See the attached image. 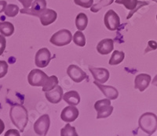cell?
<instances>
[{
    "instance_id": "obj_1",
    "label": "cell",
    "mask_w": 157,
    "mask_h": 136,
    "mask_svg": "<svg viewBox=\"0 0 157 136\" xmlns=\"http://www.w3.org/2000/svg\"><path fill=\"white\" fill-rule=\"evenodd\" d=\"M10 117L13 125L23 132L29 122V113L26 108L22 105L13 106L10 110Z\"/></svg>"
},
{
    "instance_id": "obj_2",
    "label": "cell",
    "mask_w": 157,
    "mask_h": 136,
    "mask_svg": "<svg viewBox=\"0 0 157 136\" xmlns=\"http://www.w3.org/2000/svg\"><path fill=\"white\" fill-rule=\"evenodd\" d=\"M139 127L148 135H152L157 129V116L153 113H145L138 120Z\"/></svg>"
},
{
    "instance_id": "obj_3",
    "label": "cell",
    "mask_w": 157,
    "mask_h": 136,
    "mask_svg": "<svg viewBox=\"0 0 157 136\" xmlns=\"http://www.w3.org/2000/svg\"><path fill=\"white\" fill-rule=\"evenodd\" d=\"M72 41V35L67 29H62L54 33L50 38V43L58 47L68 45Z\"/></svg>"
},
{
    "instance_id": "obj_4",
    "label": "cell",
    "mask_w": 157,
    "mask_h": 136,
    "mask_svg": "<svg viewBox=\"0 0 157 136\" xmlns=\"http://www.w3.org/2000/svg\"><path fill=\"white\" fill-rule=\"evenodd\" d=\"M94 108L97 111V119L107 118L113 111V106H111V99L108 98L97 101Z\"/></svg>"
},
{
    "instance_id": "obj_5",
    "label": "cell",
    "mask_w": 157,
    "mask_h": 136,
    "mask_svg": "<svg viewBox=\"0 0 157 136\" xmlns=\"http://www.w3.org/2000/svg\"><path fill=\"white\" fill-rule=\"evenodd\" d=\"M50 77L46 73L39 69H34L31 71L28 76V81L32 86H44Z\"/></svg>"
},
{
    "instance_id": "obj_6",
    "label": "cell",
    "mask_w": 157,
    "mask_h": 136,
    "mask_svg": "<svg viewBox=\"0 0 157 136\" xmlns=\"http://www.w3.org/2000/svg\"><path fill=\"white\" fill-rule=\"evenodd\" d=\"M32 16L39 17L43 26H48L55 21L57 17V13L54 9H45L40 12L32 13Z\"/></svg>"
},
{
    "instance_id": "obj_7",
    "label": "cell",
    "mask_w": 157,
    "mask_h": 136,
    "mask_svg": "<svg viewBox=\"0 0 157 136\" xmlns=\"http://www.w3.org/2000/svg\"><path fill=\"white\" fill-rule=\"evenodd\" d=\"M50 126V119L48 114H44L39 117L34 124V131L38 135H47Z\"/></svg>"
},
{
    "instance_id": "obj_8",
    "label": "cell",
    "mask_w": 157,
    "mask_h": 136,
    "mask_svg": "<svg viewBox=\"0 0 157 136\" xmlns=\"http://www.w3.org/2000/svg\"><path fill=\"white\" fill-rule=\"evenodd\" d=\"M104 23L109 31H116L120 25V17L114 10L110 9L105 15Z\"/></svg>"
},
{
    "instance_id": "obj_9",
    "label": "cell",
    "mask_w": 157,
    "mask_h": 136,
    "mask_svg": "<svg viewBox=\"0 0 157 136\" xmlns=\"http://www.w3.org/2000/svg\"><path fill=\"white\" fill-rule=\"evenodd\" d=\"M51 60V53L47 48H42L36 53L35 62L36 65L40 68L47 67Z\"/></svg>"
},
{
    "instance_id": "obj_10",
    "label": "cell",
    "mask_w": 157,
    "mask_h": 136,
    "mask_svg": "<svg viewBox=\"0 0 157 136\" xmlns=\"http://www.w3.org/2000/svg\"><path fill=\"white\" fill-rule=\"evenodd\" d=\"M67 74L70 77V78L76 83H79L84 79L87 78V75H86V73L84 72L80 67H78L76 65H74V64H71L68 67Z\"/></svg>"
},
{
    "instance_id": "obj_11",
    "label": "cell",
    "mask_w": 157,
    "mask_h": 136,
    "mask_svg": "<svg viewBox=\"0 0 157 136\" xmlns=\"http://www.w3.org/2000/svg\"><path fill=\"white\" fill-rule=\"evenodd\" d=\"M116 3L123 5L128 10L131 11V13L127 16V19L131 17L134 12H136L140 7L148 5L146 2H139L138 0H116Z\"/></svg>"
},
{
    "instance_id": "obj_12",
    "label": "cell",
    "mask_w": 157,
    "mask_h": 136,
    "mask_svg": "<svg viewBox=\"0 0 157 136\" xmlns=\"http://www.w3.org/2000/svg\"><path fill=\"white\" fill-rule=\"evenodd\" d=\"M89 70L93 75L95 81H98L99 83H105L110 77L109 71L105 68H98V67L90 66Z\"/></svg>"
},
{
    "instance_id": "obj_13",
    "label": "cell",
    "mask_w": 157,
    "mask_h": 136,
    "mask_svg": "<svg viewBox=\"0 0 157 136\" xmlns=\"http://www.w3.org/2000/svg\"><path fill=\"white\" fill-rule=\"evenodd\" d=\"M79 112L78 110L75 107V106H68L64 108L61 113V118L63 121L70 123V122H73L77 119L78 117Z\"/></svg>"
},
{
    "instance_id": "obj_14",
    "label": "cell",
    "mask_w": 157,
    "mask_h": 136,
    "mask_svg": "<svg viewBox=\"0 0 157 136\" xmlns=\"http://www.w3.org/2000/svg\"><path fill=\"white\" fill-rule=\"evenodd\" d=\"M63 96L64 95H63L62 88L58 85L54 89H52L49 92H46V94H45L46 99L53 104H57V103H60L61 99H63Z\"/></svg>"
},
{
    "instance_id": "obj_15",
    "label": "cell",
    "mask_w": 157,
    "mask_h": 136,
    "mask_svg": "<svg viewBox=\"0 0 157 136\" xmlns=\"http://www.w3.org/2000/svg\"><path fill=\"white\" fill-rule=\"evenodd\" d=\"M94 84L98 87L102 93L108 98V99H111V100H114L116 99L119 96V92L115 87L109 86V85H101V83H99L98 81H94Z\"/></svg>"
},
{
    "instance_id": "obj_16",
    "label": "cell",
    "mask_w": 157,
    "mask_h": 136,
    "mask_svg": "<svg viewBox=\"0 0 157 136\" xmlns=\"http://www.w3.org/2000/svg\"><path fill=\"white\" fill-rule=\"evenodd\" d=\"M151 82V76L146 74H140L134 79V88L140 92H144Z\"/></svg>"
},
{
    "instance_id": "obj_17",
    "label": "cell",
    "mask_w": 157,
    "mask_h": 136,
    "mask_svg": "<svg viewBox=\"0 0 157 136\" xmlns=\"http://www.w3.org/2000/svg\"><path fill=\"white\" fill-rule=\"evenodd\" d=\"M45 9H47V1L46 0H34L32 3L30 9L24 8L23 9H21L20 11L21 13L32 15L34 13L40 12Z\"/></svg>"
},
{
    "instance_id": "obj_18",
    "label": "cell",
    "mask_w": 157,
    "mask_h": 136,
    "mask_svg": "<svg viewBox=\"0 0 157 136\" xmlns=\"http://www.w3.org/2000/svg\"><path fill=\"white\" fill-rule=\"evenodd\" d=\"M114 49V41L111 39H105L100 41L97 46V50L101 55H107Z\"/></svg>"
},
{
    "instance_id": "obj_19",
    "label": "cell",
    "mask_w": 157,
    "mask_h": 136,
    "mask_svg": "<svg viewBox=\"0 0 157 136\" xmlns=\"http://www.w3.org/2000/svg\"><path fill=\"white\" fill-rule=\"evenodd\" d=\"M63 99L71 106H76L80 103V96L76 91H69L63 96Z\"/></svg>"
},
{
    "instance_id": "obj_20",
    "label": "cell",
    "mask_w": 157,
    "mask_h": 136,
    "mask_svg": "<svg viewBox=\"0 0 157 136\" xmlns=\"http://www.w3.org/2000/svg\"><path fill=\"white\" fill-rule=\"evenodd\" d=\"M14 32V26L9 21L0 22V33L5 37H10Z\"/></svg>"
},
{
    "instance_id": "obj_21",
    "label": "cell",
    "mask_w": 157,
    "mask_h": 136,
    "mask_svg": "<svg viewBox=\"0 0 157 136\" xmlns=\"http://www.w3.org/2000/svg\"><path fill=\"white\" fill-rule=\"evenodd\" d=\"M88 24V18L85 13H80L77 15L76 18H75V25L76 28H78V31H84L86 28Z\"/></svg>"
},
{
    "instance_id": "obj_22",
    "label": "cell",
    "mask_w": 157,
    "mask_h": 136,
    "mask_svg": "<svg viewBox=\"0 0 157 136\" xmlns=\"http://www.w3.org/2000/svg\"><path fill=\"white\" fill-rule=\"evenodd\" d=\"M124 57H125V53H123V52L115 50L113 52L112 57H111L110 60H109V65L114 66L117 65V64H120V63H122L123 61Z\"/></svg>"
},
{
    "instance_id": "obj_23",
    "label": "cell",
    "mask_w": 157,
    "mask_h": 136,
    "mask_svg": "<svg viewBox=\"0 0 157 136\" xmlns=\"http://www.w3.org/2000/svg\"><path fill=\"white\" fill-rule=\"evenodd\" d=\"M114 2V0H100L98 3L94 4L90 7V11L93 13H98L100 11L102 8L110 6Z\"/></svg>"
},
{
    "instance_id": "obj_24",
    "label": "cell",
    "mask_w": 157,
    "mask_h": 136,
    "mask_svg": "<svg viewBox=\"0 0 157 136\" xmlns=\"http://www.w3.org/2000/svg\"><path fill=\"white\" fill-rule=\"evenodd\" d=\"M57 85H58V78L54 75L50 76L46 85L43 87V91L45 92H49V91L54 89Z\"/></svg>"
},
{
    "instance_id": "obj_25",
    "label": "cell",
    "mask_w": 157,
    "mask_h": 136,
    "mask_svg": "<svg viewBox=\"0 0 157 136\" xmlns=\"http://www.w3.org/2000/svg\"><path fill=\"white\" fill-rule=\"evenodd\" d=\"M73 42L76 46L79 47H83L86 45V38L81 31L75 32L73 35Z\"/></svg>"
},
{
    "instance_id": "obj_26",
    "label": "cell",
    "mask_w": 157,
    "mask_h": 136,
    "mask_svg": "<svg viewBox=\"0 0 157 136\" xmlns=\"http://www.w3.org/2000/svg\"><path fill=\"white\" fill-rule=\"evenodd\" d=\"M20 9L18 6L15 5V4H9L6 6V8L4 13H5L6 16L9 17H14L15 16L17 15Z\"/></svg>"
},
{
    "instance_id": "obj_27",
    "label": "cell",
    "mask_w": 157,
    "mask_h": 136,
    "mask_svg": "<svg viewBox=\"0 0 157 136\" xmlns=\"http://www.w3.org/2000/svg\"><path fill=\"white\" fill-rule=\"evenodd\" d=\"M61 136H78L75 128L71 125L70 124H67L61 130Z\"/></svg>"
},
{
    "instance_id": "obj_28",
    "label": "cell",
    "mask_w": 157,
    "mask_h": 136,
    "mask_svg": "<svg viewBox=\"0 0 157 136\" xmlns=\"http://www.w3.org/2000/svg\"><path fill=\"white\" fill-rule=\"evenodd\" d=\"M74 2L77 6H79L85 9H88L93 6L94 0H74Z\"/></svg>"
},
{
    "instance_id": "obj_29",
    "label": "cell",
    "mask_w": 157,
    "mask_h": 136,
    "mask_svg": "<svg viewBox=\"0 0 157 136\" xmlns=\"http://www.w3.org/2000/svg\"><path fill=\"white\" fill-rule=\"evenodd\" d=\"M9 66L8 64L4 60H0V78H2L6 76L8 72Z\"/></svg>"
},
{
    "instance_id": "obj_30",
    "label": "cell",
    "mask_w": 157,
    "mask_h": 136,
    "mask_svg": "<svg viewBox=\"0 0 157 136\" xmlns=\"http://www.w3.org/2000/svg\"><path fill=\"white\" fill-rule=\"evenodd\" d=\"M6 45V40L3 35H0V56L2 55L3 52L5 51Z\"/></svg>"
},
{
    "instance_id": "obj_31",
    "label": "cell",
    "mask_w": 157,
    "mask_h": 136,
    "mask_svg": "<svg viewBox=\"0 0 157 136\" xmlns=\"http://www.w3.org/2000/svg\"><path fill=\"white\" fill-rule=\"evenodd\" d=\"M157 49V42L155 41L151 40L148 42V47L145 50V53H147V52L152 51V50H155Z\"/></svg>"
},
{
    "instance_id": "obj_32",
    "label": "cell",
    "mask_w": 157,
    "mask_h": 136,
    "mask_svg": "<svg viewBox=\"0 0 157 136\" xmlns=\"http://www.w3.org/2000/svg\"><path fill=\"white\" fill-rule=\"evenodd\" d=\"M18 1L22 4L24 8H29L34 0H18Z\"/></svg>"
},
{
    "instance_id": "obj_33",
    "label": "cell",
    "mask_w": 157,
    "mask_h": 136,
    "mask_svg": "<svg viewBox=\"0 0 157 136\" xmlns=\"http://www.w3.org/2000/svg\"><path fill=\"white\" fill-rule=\"evenodd\" d=\"M5 136H9V135H14V136H20V132L17 131L16 129H10L9 131H7L4 134Z\"/></svg>"
},
{
    "instance_id": "obj_34",
    "label": "cell",
    "mask_w": 157,
    "mask_h": 136,
    "mask_svg": "<svg viewBox=\"0 0 157 136\" xmlns=\"http://www.w3.org/2000/svg\"><path fill=\"white\" fill-rule=\"evenodd\" d=\"M6 6H7L6 1H5V0H1L0 1V13L3 12V11H5L6 8Z\"/></svg>"
},
{
    "instance_id": "obj_35",
    "label": "cell",
    "mask_w": 157,
    "mask_h": 136,
    "mask_svg": "<svg viewBox=\"0 0 157 136\" xmlns=\"http://www.w3.org/2000/svg\"><path fill=\"white\" fill-rule=\"evenodd\" d=\"M5 129V124L1 119H0V134H2Z\"/></svg>"
},
{
    "instance_id": "obj_36",
    "label": "cell",
    "mask_w": 157,
    "mask_h": 136,
    "mask_svg": "<svg viewBox=\"0 0 157 136\" xmlns=\"http://www.w3.org/2000/svg\"><path fill=\"white\" fill-rule=\"evenodd\" d=\"M152 85L157 87V74L155 76V78H153V80H152Z\"/></svg>"
},
{
    "instance_id": "obj_37",
    "label": "cell",
    "mask_w": 157,
    "mask_h": 136,
    "mask_svg": "<svg viewBox=\"0 0 157 136\" xmlns=\"http://www.w3.org/2000/svg\"><path fill=\"white\" fill-rule=\"evenodd\" d=\"M152 1H154V2H155L157 3V0H152Z\"/></svg>"
},
{
    "instance_id": "obj_38",
    "label": "cell",
    "mask_w": 157,
    "mask_h": 136,
    "mask_svg": "<svg viewBox=\"0 0 157 136\" xmlns=\"http://www.w3.org/2000/svg\"><path fill=\"white\" fill-rule=\"evenodd\" d=\"M156 20H157V15H156Z\"/></svg>"
}]
</instances>
